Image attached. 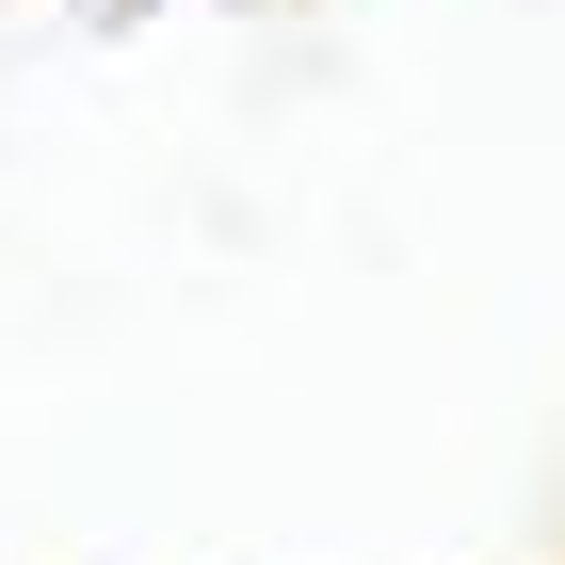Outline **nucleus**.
<instances>
[]
</instances>
